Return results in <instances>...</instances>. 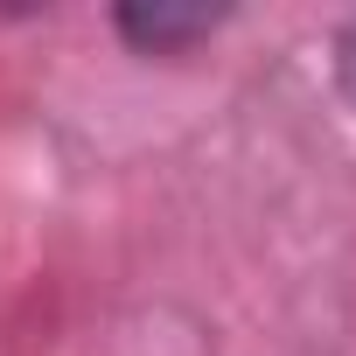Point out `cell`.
Instances as JSON below:
<instances>
[{"instance_id":"cell-1","label":"cell","mask_w":356,"mask_h":356,"mask_svg":"<svg viewBox=\"0 0 356 356\" xmlns=\"http://www.w3.org/2000/svg\"><path fill=\"white\" fill-rule=\"evenodd\" d=\"M224 15L231 8H203V0H126V8H112V29L140 56H175V49H196L203 35H217Z\"/></svg>"},{"instance_id":"cell-2","label":"cell","mask_w":356,"mask_h":356,"mask_svg":"<svg viewBox=\"0 0 356 356\" xmlns=\"http://www.w3.org/2000/svg\"><path fill=\"white\" fill-rule=\"evenodd\" d=\"M335 84L356 98V22H342V29H335Z\"/></svg>"}]
</instances>
